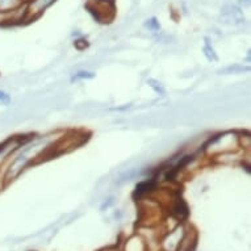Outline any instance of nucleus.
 <instances>
[{"label":"nucleus","mask_w":251,"mask_h":251,"mask_svg":"<svg viewBox=\"0 0 251 251\" xmlns=\"http://www.w3.org/2000/svg\"><path fill=\"white\" fill-rule=\"evenodd\" d=\"M46 145H49V138H42V140H38L33 144L28 145L23 149V151L19 154V155L12 161V163L9 165L7 173H5L4 179L7 181L12 180L19 175V174L23 171V170L29 165V162L33 159V156L41 155L42 150L45 148Z\"/></svg>","instance_id":"f257e3e1"},{"label":"nucleus","mask_w":251,"mask_h":251,"mask_svg":"<svg viewBox=\"0 0 251 251\" xmlns=\"http://www.w3.org/2000/svg\"><path fill=\"white\" fill-rule=\"evenodd\" d=\"M223 17L224 23H226V24H241L243 23V15L241 12V9L238 7H235V5H226L225 8L223 9Z\"/></svg>","instance_id":"f03ea898"},{"label":"nucleus","mask_w":251,"mask_h":251,"mask_svg":"<svg viewBox=\"0 0 251 251\" xmlns=\"http://www.w3.org/2000/svg\"><path fill=\"white\" fill-rule=\"evenodd\" d=\"M53 1L54 0H33V3L30 4V8H29V12L37 15V13L42 12L46 7H49Z\"/></svg>","instance_id":"7ed1b4c3"},{"label":"nucleus","mask_w":251,"mask_h":251,"mask_svg":"<svg viewBox=\"0 0 251 251\" xmlns=\"http://www.w3.org/2000/svg\"><path fill=\"white\" fill-rule=\"evenodd\" d=\"M20 5V0H0V12L13 11Z\"/></svg>","instance_id":"20e7f679"},{"label":"nucleus","mask_w":251,"mask_h":251,"mask_svg":"<svg viewBox=\"0 0 251 251\" xmlns=\"http://www.w3.org/2000/svg\"><path fill=\"white\" fill-rule=\"evenodd\" d=\"M154 188H155V181H154V180L142 181V183H140V184L137 185L136 195L141 196V195L146 194V192L154 190Z\"/></svg>","instance_id":"39448f33"},{"label":"nucleus","mask_w":251,"mask_h":251,"mask_svg":"<svg viewBox=\"0 0 251 251\" xmlns=\"http://www.w3.org/2000/svg\"><path fill=\"white\" fill-rule=\"evenodd\" d=\"M173 212L179 220H183V218H185L188 216V208H187V205H185L183 201H180V200L176 202V205L174 206Z\"/></svg>","instance_id":"423d86ee"},{"label":"nucleus","mask_w":251,"mask_h":251,"mask_svg":"<svg viewBox=\"0 0 251 251\" xmlns=\"http://www.w3.org/2000/svg\"><path fill=\"white\" fill-rule=\"evenodd\" d=\"M245 71H249V67L234 65V66L225 67V69H223L220 73H221V74H242V73H245Z\"/></svg>","instance_id":"0eeeda50"},{"label":"nucleus","mask_w":251,"mask_h":251,"mask_svg":"<svg viewBox=\"0 0 251 251\" xmlns=\"http://www.w3.org/2000/svg\"><path fill=\"white\" fill-rule=\"evenodd\" d=\"M138 170H129V171H126V173H124L120 175L119 177V183H124V181H126V180H130V179H133V177L136 176V175H138Z\"/></svg>","instance_id":"6e6552de"},{"label":"nucleus","mask_w":251,"mask_h":251,"mask_svg":"<svg viewBox=\"0 0 251 251\" xmlns=\"http://www.w3.org/2000/svg\"><path fill=\"white\" fill-rule=\"evenodd\" d=\"M148 84L151 87L152 90L155 91L156 94H159V95H165V88H163V86H162L159 82H156V80H154V79H149Z\"/></svg>","instance_id":"1a4fd4ad"},{"label":"nucleus","mask_w":251,"mask_h":251,"mask_svg":"<svg viewBox=\"0 0 251 251\" xmlns=\"http://www.w3.org/2000/svg\"><path fill=\"white\" fill-rule=\"evenodd\" d=\"M206 44L205 46H204V54H205V57L209 59V61H216L217 59V55H216V53H214V50L212 49V46L209 45V42H208V40H205Z\"/></svg>","instance_id":"9d476101"},{"label":"nucleus","mask_w":251,"mask_h":251,"mask_svg":"<svg viewBox=\"0 0 251 251\" xmlns=\"http://www.w3.org/2000/svg\"><path fill=\"white\" fill-rule=\"evenodd\" d=\"M95 76V74L94 73H88V71H80V73H78V74L75 75L74 78H73V80H78V79H91Z\"/></svg>","instance_id":"9b49d317"},{"label":"nucleus","mask_w":251,"mask_h":251,"mask_svg":"<svg viewBox=\"0 0 251 251\" xmlns=\"http://www.w3.org/2000/svg\"><path fill=\"white\" fill-rule=\"evenodd\" d=\"M146 26H148L149 29H152V30H158V29L161 28V26H159V24H158V21H156L155 19L149 20L148 23H146Z\"/></svg>","instance_id":"f8f14e48"},{"label":"nucleus","mask_w":251,"mask_h":251,"mask_svg":"<svg viewBox=\"0 0 251 251\" xmlns=\"http://www.w3.org/2000/svg\"><path fill=\"white\" fill-rule=\"evenodd\" d=\"M0 101H3V103H8L9 101V96L3 91H0Z\"/></svg>","instance_id":"ddd939ff"}]
</instances>
